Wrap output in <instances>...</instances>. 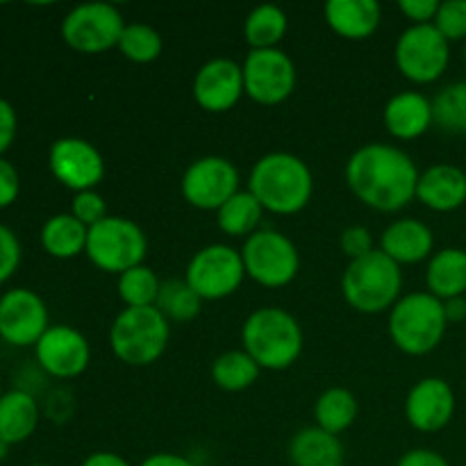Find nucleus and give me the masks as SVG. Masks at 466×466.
I'll return each mask as SVG.
<instances>
[{
    "mask_svg": "<svg viewBox=\"0 0 466 466\" xmlns=\"http://www.w3.org/2000/svg\"><path fill=\"white\" fill-rule=\"evenodd\" d=\"M89 228L77 221L71 212L50 217L41 228V246L57 259H73L86 250Z\"/></svg>",
    "mask_w": 466,
    "mask_h": 466,
    "instance_id": "a878e982",
    "label": "nucleus"
},
{
    "mask_svg": "<svg viewBox=\"0 0 466 466\" xmlns=\"http://www.w3.org/2000/svg\"><path fill=\"white\" fill-rule=\"evenodd\" d=\"M159 282L157 273L146 264L130 268V271L118 276V299L126 303V308H155L159 296Z\"/></svg>",
    "mask_w": 466,
    "mask_h": 466,
    "instance_id": "473e14b6",
    "label": "nucleus"
},
{
    "mask_svg": "<svg viewBox=\"0 0 466 466\" xmlns=\"http://www.w3.org/2000/svg\"><path fill=\"white\" fill-rule=\"evenodd\" d=\"M323 12L330 30L349 41L369 39L382 21V9L376 0H330Z\"/></svg>",
    "mask_w": 466,
    "mask_h": 466,
    "instance_id": "4be33fe9",
    "label": "nucleus"
},
{
    "mask_svg": "<svg viewBox=\"0 0 466 466\" xmlns=\"http://www.w3.org/2000/svg\"><path fill=\"white\" fill-rule=\"evenodd\" d=\"M259 371L262 369L246 350H228L214 360L212 380L223 391H244L258 382Z\"/></svg>",
    "mask_w": 466,
    "mask_h": 466,
    "instance_id": "c756f323",
    "label": "nucleus"
},
{
    "mask_svg": "<svg viewBox=\"0 0 466 466\" xmlns=\"http://www.w3.org/2000/svg\"><path fill=\"white\" fill-rule=\"evenodd\" d=\"M449 319L444 312V300L435 299L428 291L400 296L399 303L390 309V337L399 350L405 355L432 353L446 335Z\"/></svg>",
    "mask_w": 466,
    "mask_h": 466,
    "instance_id": "20e7f679",
    "label": "nucleus"
},
{
    "mask_svg": "<svg viewBox=\"0 0 466 466\" xmlns=\"http://www.w3.org/2000/svg\"><path fill=\"white\" fill-rule=\"evenodd\" d=\"M287 458L291 466H344L346 451L339 437L312 426L291 437Z\"/></svg>",
    "mask_w": 466,
    "mask_h": 466,
    "instance_id": "5701e85b",
    "label": "nucleus"
},
{
    "mask_svg": "<svg viewBox=\"0 0 466 466\" xmlns=\"http://www.w3.org/2000/svg\"><path fill=\"white\" fill-rule=\"evenodd\" d=\"M180 189L191 208L218 212L239 191V171L228 157L208 155L187 167Z\"/></svg>",
    "mask_w": 466,
    "mask_h": 466,
    "instance_id": "f8f14e48",
    "label": "nucleus"
},
{
    "mask_svg": "<svg viewBox=\"0 0 466 466\" xmlns=\"http://www.w3.org/2000/svg\"><path fill=\"white\" fill-rule=\"evenodd\" d=\"M126 21L109 3H85L64 16L62 39L68 48L82 55H98L118 48Z\"/></svg>",
    "mask_w": 466,
    "mask_h": 466,
    "instance_id": "9d476101",
    "label": "nucleus"
},
{
    "mask_svg": "<svg viewBox=\"0 0 466 466\" xmlns=\"http://www.w3.org/2000/svg\"><path fill=\"white\" fill-rule=\"evenodd\" d=\"M80 466H130V462L126 458H121L118 453L98 451V453H91L89 458H85V462Z\"/></svg>",
    "mask_w": 466,
    "mask_h": 466,
    "instance_id": "c03bdc74",
    "label": "nucleus"
},
{
    "mask_svg": "<svg viewBox=\"0 0 466 466\" xmlns=\"http://www.w3.org/2000/svg\"><path fill=\"white\" fill-rule=\"evenodd\" d=\"M171 328L157 308H126L109 328L112 353L130 367H150L167 350Z\"/></svg>",
    "mask_w": 466,
    "mask_h": 466,
    "instance_id": "423d86ee",
    "label": "nucleus"
},
{
    "mask_svg": "<svg viewBox=\"0 0 466 466\" xmlns=\"http://www.w3.org/2000/svg\"><path fill=\"white\" fill-rule=\"evenodd\" d=\"M7 451H9V446L5 444L3 440H0V460H5V455H7Z\"/></svg>",
    "mask_w": 466,
    "mask_h": 466,
    "instance_id": "49530a36",
    "label": "nucleus"
},
{
    "mask_svg": "<svg viewBox=\"0 0 466 466\" xmlns=\"http://www.w3.org/2000/svg\"><path fill=\"white\" fill-rule=\"evenodd\" d=\"M417 200L432 212H455L466 203V173L455 164H435L419 177Z\"/></svg>",
    "mask_w": 466,
    "mask_h": 466,
    "instance_id": "6ab92c4d",
    "label": "nucleus"
},
{
    "mask_svg": "<svg viewBox=\"0 0 466 466\" xmlns=\"http://www.w3.org/2000/svg\"><path fill=\"white\" fill-rule=\"evenodd\" d=\"M417 164L405 150L391 144H367L350 155L346 182L367 208L394 214L417 198Z\"/></svg>",
    "mask_w": 466,
    "mask_h": 466,
    "instance_id": "f257e3e1",
    "label": "nucleus"
},
{
    "mask_svg": "<svg viewBox=\"0 0 466 466\" xmlns=\"http://www.w3.org/2000/svg\"><path fill=\"white\" fill-rule=\"evenodd\" d=\"M39 426V405L35 396L12 390L0 396V440L7 446L23 444Z\"/></svg>",
    "mask_w": 466,
    "mask_h": 466,
    "instance_id": "b1692460",
    "label": "nucleus"
},
{
    "mask_svg": "<svg viewBox=\"0 0 466 466\" xmlns=\"http://www.w3.org/2000/svg\"><path fill=\"white\" fill-rule=\"evenodd\" d=\"M432 25L441 32L446 41H466V0H446L440 3Z\"/></svg>",
    "mask_w": 466,
    "mask_h": 466,
    "instance_id": "f704fd0d",
    "label": "nucleus"
},
{
    "mask_svg": "<svg viewBox=\"0 0 466 466\" xmlns=\"http://www.w3.org/2000/svg\"><path fill=\"white\" fill-rule=\"evenodd\" d=\"M39 367L48 376L71 380L89 369L91 346L80 330L71 326H50L35 346Z\"/></svg>",
    "mask_w": 466,
    "mask_h": 466,
    "instance_id": "dca6fc26",
    "label": "nucleus"
},
{
    "mask_svg": "<svg viewBox=\"0 0 466 466\" xmlns=\"http://www.w3.org/2000/svg\"><path fill=\"white\" fill-rule=\"evenodd\" d=\"M396 466H451L449 460L444 455H440L437 451L431 449H412L399 460Z\"/></svg>",
    "mask_w": 466,
    "mask_h": 466,
    "instance_id": "79ce46f5",
    "label": "nucleus"
},
{
    "mask_svg": "<svg viewBox=\"0 0 466 466\" xmlns=\"http://www.w3.org/2000/svg\"><path fill=\"white\" fill-rule=\"evenodd\" d=\"M339 246L341 253L355 262V259L364 258V255L373 253V237L371 232L367 230L364 226H349L344 232L339 235Z\"/></svg>",
    "mask_w": 466,
    "mask_h": 466,
    "instance_id": "4c0bfd02",
    "label": "nucleus"
},
{
    "mask_svg": "<svg viewBox=\"0 0 466 466\" xmlns=\"http://www.w3.org/2000/svg\"><path fill=\"white\" fill-rule=\"evenodd\" d=\"M444 312L449 323H460L466 319V299L464 296H458V299L444 300Z\"/></svg>",
    "mask_w": 466,
    "mask_h": 466,
    "instance_id": "a18cd8bd",
    "label": "nucleus"
},
{
    "mask_svg": "<svg viewBox=\"0 0 466 466\" xmlns=\"http://www.w3.org/2000/svg\"><path fill=\"white\" fill-rule=\"evenodd\" d=\"M18 264H21V241L14 230L0 223V285L16 273Z\"/></svg>",
    "mask_w": 466,
    "mask_h": 466,
    "instance_id": "e433bc0d",
    "label": "nucleus"
},
{
    "mask_svg": "<svg viewBox=\"0 0 466 466\" xmlns=\"http://www.w3.org/2000/svg\"><path fill=\"white\" fill-rule=\"evenodd\" d=\"M403 271L382 250L349 262L341 278V294L346 303L362 314H380L391 309L400 299Z\"/></svg>",
    "mask_w": 466,
    "mask_h": 466,
    "instance_id": "39448f33",
    "label": "nucleus"
},
{
    "mask_svg": "<svg viewBox=\"0 0 466 466\" xmlns=\"http://www.w3.org/2000/svg\"><path fill=\"white\" fill-rule=\"evenodd\" d=\"M30 466H50V464H30Z\"/></svg>",
    "mask_w": 466,
    "mask_h": 466,
    "instance_id": "09e8293b",
    "label": "nucleus"
},
{
    "mask_svg": "<svg viewBox=\"0 0 466 466\" xmlns=\"http://www.w3.org/2000/svg\"><path fill=\"white\" fill-rule=\"evenodd\" d=\"M164 41L155 27L146 25V23H130L123 30L121 41H118V50L126 59L135 64H150L162 55Z\"/></svg>",
    "mask_w": 466,
    "mask_h": 466,
    "instance_id": "72a5a7b5",
    "label": "nucleus"
},
{
    "mask_svg": "<svg viewBox=\"0 0 466 466\" xmlns=\"http://www.w3.org/2000/svg\"><path fill=\"white\" fill-rule=\"evenodd\" d=\"M16 127H18L16 109L12 107L9 100L0 98V157H3V153H7L9 146H12L14 139H16Z\"/></svg>",
    "mask_w": 466,
    "mask_h": 466,
    "instance_id": "a19ab883",
    "label": "nucleus"
},
{
    "mask_svg": "<svg viewBox=\"0 0 466 466\" xmlns=\"http://www.w3.org/2000/svg\"><path fill=\"white\" fill-rule=\"evenodd\" d=\"M428 294L440 300L458 299L466 294V250L444 248L437 250L426 268Z\"/></svg>",
    "mask_w": 466,
    "mask_h": 466,
    "instance_id": "393cba45",
    "label": "nucleus"
},
{
    "mask_svg": "<svg viewBox=\"0 0 466 466\" xmlns=\"http://www.w3.org/2000/svg\"><path fill=\"white\" fill-rule=\"evenodd\" d=\"M244 94V68L235 59H209L194 77L196 103L209 114L228 112L239 103Z\"/></svg>",
    "mask_w": 466,
    "mask_h": 466,
    "instance_id": "f3484780",
    "label": "nucleus"
},
{
    "mask_svg": "<svg viewBox=\"0 0 466 466\" xmlns=\"http://www.w3.org/2000/svg\"><path fill=\"white\" fill-rule=\"evenodd\" d=\"M0 396H3V391H0Z\"/></svg>",
    "mask_w": 466,
    "mask_h": 466,
    "instance_id": "8fccbe9b",
    "label": "nucleus"
},
{
    "mask_svg": "<svg viewBox=\"0 0 466 466\" xmlns=\"http://www.w3.org/2000/svg\"><path fill=\"white\" fill-rule=\"evenodd\" d=\"M246 278L241 250L228 244H209L194 253L185 280L203 300H221L235 294Z\"/></svg>",
    "mask_w": 466,
    "mask_h": 466,
    "instance_id": "9b49d317",
    "label": "nucleus"
},
{
    "mask_svg": "<svg viewBox=\"0 0 466 466\" xmlns=\"http://www.w3.org/2000/svg\"><path fill=\"white\" fill-rule=\"evenodd\" d=\"M394 59L403 77L414 85L440 80L451 62V44L432 23L410 25L396 41Z\"/></svg>",
    "mask_w": 466,
    "mask_h": 466,
    "instance_id": "1a4fd4ad",
    "label": "nucleus"
},
{
    "mask_svg": "<svg viewBox=\"0 0 466 466\" xmlns=\"http://www.w3.org/2000/svg\"><path fill=\"white\" fill-rule=\"evenodd\" d=\"M399 9L412 21V25H428L435 21L440 0H400Z\"/></svg>",
    "mask_w": 466,
    "mask_h": 466,
    "instance_id": "ea45409f",
    "label": "nucleus"
},
{
    "mask_svg": "<svg viewBox=\"0 0 466 466\" xmlns=\"http://www.w3.org/2000/svg\"><path fill=\"white\" fill-rule=\"evenodd\" d=\"M289 18L278 5H259L246 16L244 39L248 41L250 50L278 48L287 35Z\"/></svg>",
    "mask_w": 466,
    "mask_h": 466,
    "instance_id": "cd10ccee",
    "label": "nucleus"
},
{
    "mask_svg": "<svg viewBox=\"0 0 466 466\" xmlns=\"http://www.w3.org/2000/svg\"><path fill=\"white\" fill-rule=\"evenodd\" d=\"M248 191L267 212L291 217L312 200L314 177L308 164L291 153H268L255 162Z\"/></svg>",
    "mask_w": 466,
    "mask_h": 466,
    "instance_id": "f03ea898",
    "label": "nucleus"
},
{
    "mask_svg": "<svg viewBox=\"0 0 466 466\" xmlns=\"http://www.w3.org/2000/svg\"><path fill=\"white\" fill-rule=\"evenodd\" d=\"M455 414V391L444 378H423L405 399V419L419 432H440Z\"/></svg>",
    "mask_w": 466,
    "mask_h": 466,
    "instance_id": "a211bd4d",
    "label": "nucleus"
},
{
    "mask_svg": "<svg viewBox=\"0 0 466 466\" xmlns=\"http://www.w3.org/2000/svg\"><path fill=\"white\" fill-rule=\"evenodd\" d=\"M244 68V89L258 105H280L294 94L296 66L289 55L280 48L250 50Z\"/></svg>",
    "mask_w": 466,
    "mask_h": 466,
    "instance_id": "ddd939ff",
    "label": "nucleus"
},
{
    "mask_svg": "<svg viewBox=\"0 0 466 466\" xmlns=\"http://www.w3.org/2000/svg\"><path fill=\"white\" fill-rule=\"evenodd\" d=\"M139 466H196L189 458L177 453H153L144 460Z\"/></svg>",
    "mask_w": 466,
    "mask_h": 466,
    "instance_id": "37998d69",
    "label": "nucleus"
},
{
    "mask_svg": "<svg viewBox=\"0 0 466 466\" xmlns=\"http://www.w3.org/2000/svg\"><path fill=\"white\" fill-rule=\"evenodd\" d=\"M246 276L267 289H280L294 282L300 268V255L294 241L278 230H258L241 248Z\"/></svg>",
    "mask_w": 466,
    "mask_h": 466,
    "instance_id": "6e6552de",
    "label": "nucleus"
},
{
    "mask_svg": "<svg viewBox=\"0 0 466 466\" xmlns=\"http://www.w3.org/2000/svg\"><path fill=\"white\" fill-rule=\"evenodd\" d=\"M464 64H466V41H464Z\"/></svg>",
    "mask_w": 466,
    "mask_h": 466,
    "instance_id": "de8ad7c7",
    "label": "nucleus"
},
{
    "mask_svg": "<svg viewBox=\"0 0 466 466\" xmlns=\"http://www.w3.org/2000/svg\"><path fill=\"white\" fill-rule=\"evenodd\" d=\"M262 214L264 208L250 191H237L217 212V223L226 235L246 237L248 239L253 232H258Z\"/></svg>",
    "mask_w": 466,
    "mask_h": 466,
    "instance_id": "c85d7f7f",
    "label": "nucleus"
},
{
    "mask_svg": "<svg viewBox=\"0 0 466 466\" xmlns=\"http://www.w3.org/2000/svg\"><path fill=\"white\" fill-rule=\"evenodd\" d=\"M432 248H435V235L426 223L417 218H399L380 237V250L399 267L432 258Z\"/></svg>",
    "mask_w": 466,
    "mask_h": 466,
    "instance_id": "aec40b11",
    "label": "nucleus"
},
{
    "mask_svg": "<svg viewBox=\"0 0 466 466\" xmlns=\"http://www.w3.org/2000/svg\"><path fill=\"white\" fill-rule=\"evenodd\" d=\"M48 328V308L39 294L16 287L0 296V339L9 346H36Z\"/></svg>",
    "mask_w": 466,
    "mask_h": 466,
    "instance_id": "2eb2a0df",
    "label": "nucleus"
},
{
    "mask_svg": "<svg viewBox=\"0 0 466 466\" xmlns=\"http://www.w3.org/2000/svg\"><path fill=\"white\" fill-rule=\"evenodd\" d=\"M358 399L350 394L344 387H332L319 396L317 405H314V419L321 431L330 432V435H341L349 431L358 419Z\"/></svg>",
    "mask_w": 466,
    "mask_h": 466,
    "instance_id": "bb28decb",
    "label": "nucleus"
},
{
    "mask_svg": "<svg viewBox=\"0 0 466 466\" xmlns=\"http://www.w3.org/2000/svg\"><path fill=\"white\" fill-rule=\"evenodd\" d=\"M241 344L259 369L285 371L303 353L305 337L299 321L282 308H259L241 328Z\"/></svg>",
    "mask_w": 466,
    "mask_h": 466,
    "instance_id": "7ed1b4c3",
    "label": "nucleus"
},
{
    "mask_svg": "<svg viewBox=\"0 0 466 466\" xmlns=\"http://www.w3.org/2000/svg\"><path fill=\"white\" fill-rule=\"evenodd\" d=\"M148 237L139 223L126 217H107L89 228L85 255L105 273H126L144 264Z\"/></svg>",
    "mask_w": 466,
    "mask_h": 466,
    "instance_id": "0eeeda50",
    "label": "nucleus"
},
{
    "mask_svg": "<svg viewBox=\"0 0 466 466\" xmlns=\"http://www.w3.org/2000/svg\"><path fill=\"white\" fill-rule=\"evenodd\" d=\"M432 121L449 135H466V80L451 82L435 96Z\"/></svg>",
    "mask_w": 466,
    "mask_h": 466,
    "instance_id": "2f4dec72",
    "label": "nucleus"
},
{
    "mask_svg": "<svg viewBox=\"0 0 466 466\" xmlns=\"http://www.w3.org/2000/svg\"><path fill=\"white\" fill-rule=\"evenodd\" d=\"M155 308L167 317V321L187 323L196 319L203 308V299L196 294L187 280H164Z\"/></svg>",
    "mask_w": 466,
    "mask_h": 466,
    "instance_id": "7c9ffc66",
    "label": "nucleus"
},
{
    "mask_svg": "<svg viewBox=\"0 0 466 466\" xmlns=\"http://www.w3.org/2000/svg\"><path fill=\"white\" fill-rule=\"evenodd\" d=\"M18 191H21V177L16 167L9 159L0 157V209L9 208L18 198Z\"/></svg>",
    "mask_w": 466,
    "mask_h": 466,
    "instance_id": "58836bf2",
    "label": "nucleus"
},
{
    "mask_svg": "<svg viewBox=\"0 0 466 466\" xmlns=\"http://www.w3.org/2000/svg\"><path fill=\"white\" fill-rule=\"evenodd\" d=\"M382 121L391 137L400 141L419 139L431 130L432 121V100L419 91H403L387 100Z\"/></svg>",
    "mask_w": 466,
    "mask_h": 466,
    "instance_id": "412c9836",
    "label": "nucleus"
},
{
    "mask_svg": "<svg viewBox=\"0 0 466 466\" xmlns=\"http://www.w3.org/2000/svg\"><path fill=\"white\" fill-rule=\"evenodd\" d=\"M48 167L55 180L66 189L80 191L96 189L105 177V159L91 141L80 137H62L50 146Z\"/></svg>",
    "mask_w": 466,
    "mask_h": 466,
    "instance_id": "4468645a",
    "label": "nucleus"
},
{
    "mask_svg": "<svg viewBox=\"0 0 466 466\" xmlns=\"http://www.w3.org/2000/svg\"><path fill=\"white\" fill-rule=\"evenodd\" d=\"M71 214L80 223H85L86 228H94L96 223H100L103 218H107V203H105L103 196L96 189L91 191H80L76 194L71 203Z\"/></svg>",
    "mask_w": 466,
    "mask_h": 466,
    "instance_id": "c9c22d12",
    "label": "nucleus"
}]
</instances>
